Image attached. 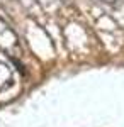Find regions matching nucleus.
I'll return each instance as SVG.
<instances>
[{
  "instance_id": "f257e3e1",
  "label": "nucleus",
  "mask_w": 124,
  "mask_h": 127,
  "mask_svg": "<svg viewBox=\"0 0 124 127\" xmlns=\"http://www.w3.org/2000/svg\"><path fill=\"white\" fill-rule=\"evenodd\" d=\"M0 49L3 53H17L19 51V39H17L15 32L3 20H0Z\"/></svg>"
},
{
  "instance_id": "f03ea898",
  "label": "nucleus",
  "mask_w": 124,
  "mask_h": 127,
  "mask_svg": "<svg viewBox=\"0 0 124 127\" xmlns=\"http://www.w3.org/2000/svg\"><path fill=\"white\" fill-rule=\"evenodd\" d=\"M105 2H116V0H105Z\"/></svg>"
}]
</instances>
